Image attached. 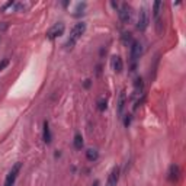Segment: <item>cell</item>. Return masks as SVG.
<instances>
[{
	"mask_svg": "<svg viewBox=\"0 0 186 186\" xmlns=\"http://www.w3.org/2000/svg\"><path fill=\"white\" fill-rule=\"evenodd\" d=\"M130 124H131V115H127V118H125V121H124V125L128 127Z\"/></svg>",
	"mask_w": 186,
	"mask_h": 186,
	"instance_id": "ffe728a7",
	"label": "cell"
},
{
	"mask_svg": "<svg viewBox=\"0 0 186 186\" xmlns=\"http://www.w3.org/2000/svg\"><path fill=\"white\" fill-rule=\"evenodd\" d=\"M121 39H122V44L124 45L130 46L132 42H134V39H132V35L130 34V32H124L122 37H121Z\"/></svg>",
	"mask_w": 186,
	"mask_h": 186,
	"instance_id": "5bb4252c",
	"label": "cell"
},
{
	"mask_svg": "<svg viewBox=\"0 0 186 186\" xmlns=\"http://www.w3.org/2000/svg\"><path fill=\"white\" fill-rule=\"evenodd\" d=\"M160 7H161V2H156L153 4V16H154V19L160 17Z\"/></svg>",
	"mask_w": 186,
	"mask_h": 186,
	"instance_id": "2e32d148",
	"label": "cell"
},
{
	"mask_svg": "<svg viewBox=\"0 0 186 186\" xmlns=\"http://www.w3.org/2000/svg\"><path fill=\"white\" fill-rule=\"evenodd\" d=\"M86 32V23L85 22H79V23H76V25L71 28V31H70V37H68L67 42H66V48L67 50H71L73 46L77 44V41L81 38V35Z\"/></svg>",
	"mask_w": 186,
	"mask_h": 186,
	"instance_id": "6da1fadb",
	"label": "cell"
},
{
	"mask_svg": "<svg viewBox=\"0 0 186 186\" xmlns=\"http://www.w3.org/2000/svg\"><path fill=\"white\" fill-rule=\"evenodd\" d=\"M93 186H99V180H95V183H93Z\"/></svg>",
	"mask_w": 186,
	"mask_h": 186,
	"instance_id": "7402d4cb",
	"label": "cell"
},
{
	"mask_svg": "<svg viewBox=\"0 0 186 186\" xmlns=\"http://www.w3.org/2000/svg\"><path fill=\"white\" fill-rule=\"evenodd\" d=\"M106 108H108V105H106V100H99V102H97V109L100 110V112H103Z\"/></svg>",
	"mask_w": 186,
	"mask_h": 186,
	"instance_id": "ac0fdd59",
	"label": "cell"
},
{
	"mask_svg": "<svg viewBox=\"0 0 186 186\" xmlns=\"http://www.w3.org/2000/svg\"><path fill=\"white\" fill-rule=\"evenodd\" d=\"M86 159L93 163V161H96L97 159H99V153H97L96 150H92V148H90V150L86 151Z\"/></svg>",
	"mask_w": 186,
	"mask_h": 186,
	"instance_id": "7c38bea8",
	"label": "cell"
},
{
	"mask_svg": "<svg viewBox=\"0 0 186 186\" xmlns=\"http://www.w3.org/2000/svg\"><path fill=\"white\" fill-rule=\"evenodd\" d=\"M7 66H9V60H7V58L2 60V61H0V71H2V70H4V68L7 67Z\"/></svg>",
	"mask_w": 186,
	"mask_h": 186,
	"instance_id": "d6986e66",
	"label": "cell"
},
{
	"mask_svg": "<svg viewBox=\"0 0 186 186\" xmlns=\"http://www.w3.org/2000/svg\"><path fill=\"white\" fill-rule=\"evenodd\" d=\"M90 85H92V80H89V79H87V80L85 81V87H86V89H89Z\"/></svg>",
	"mask_w": 186,
	"mask_h": 186,
	"instance_id": "44dd1931",
	"label": "cell"
},
{
	"mask_svg": "<svg viewBox=\"0 0 186 186\" xmlns=\"http://www.w3.org/2000/svg\"><path fill=\"white\" fill-rule=\"evenodd\" d=\"M134 86H135V93H138V89H140V92L143 93V87H144L143 77H137L135 81H134Z\"/></svg>",
	"mask_w": 186,
	"mask_h": 186,
	"instance_id": "e0dca14e",
	"label": "cell"
},
{
	"mask_svg": "<svg viewBox=\"0 0 186 186\" xmlns=\"http://www.w3.org/2000/svg\"><path fill=\"white\" fill-rule=\"evenodd\" d=\"M141 52H143V46L141 42L138 41H134V42L130 45V61H131V71H134L137 67V61L141 57Z\"/></svg>",
	"mask_w": 186,
	"mask_h": 186,
	"instance_id": "7a4b0ae2",
	"label": "cell"
},
{
	"mask_svg": "<svg viewBox=\"0 0 186 186\" xmlns=\"http://www.w3.org/2000/svg\"><path fill=\"white\" fill-rule=\"evenodd\" d=\"M148 26V12L145 7H141L138 13V21H137V29L138 31H145Z\"/></svg>",
	"mask_w": 186,
	"mask_h": 186,
	"instance_id": "8992f818",
	"label": "cell"
},
{
	"mask_svg": "<svg viewBox=\"0 0 186 186\" xmlns=\"http://www.w3.org/2000/svg\"><path fill=\"white\" fill-rule=\"evenodd\" d=\"M119 180V167L115 166L114 169L110 170L109 176H108V182H106V186H116Z\"/></svg>",
	"mask_w": 186,
	"mask_h": 186,
	"instance_id": "52a82bcc",
	"label": "cell"
},
{
	"mask_svg": "<svg viewBox=\"0 0 186 186\" xmlns=\"http://www.w3.org/2000/svg\"><path fill=\"white\" fill-rule=\"evenodd\" d=\"M110 67H112V70H114L115 73H121L124 70L122 58H121L119 55H114V57L110 58Z\"/></svg>",
	"mask_w": 186,
	"mask_h": 186,
	"instance_id": "9c48e42d",
	"label": "cell"
},
{
	"mask_svg": "<svg viewBox=\"0 0 186 186\" xmlns=\"http://www.w3.org/2000/svg\"><path fill=\"white\" fill-rule=\"evenodd\" d=\"M119 19H121V22L122 23H128V22L131 21V16H132V9L131 6L128 3H122L121 4V7H119Z\"/></svg>",
	"mask_w": 186,
	"mask_h": 186,
	"instance_id": "277c9868",
	"label": "cell"
},
{
	"mask_svg": "<svg viewBox=\"0 0 186 186\" xmlns=\"http://www.w3.org/2000/svg\"><path fill=\"white\" fill-rule=\"evenodd\" d=\"M125 105H127V93H125V90H122V92L119 93V96H118V105H116V110H118L119 116H122L124 109H125Z\"/></svg>",
	"mask_w": 186,
	"mask_h": 186,
	"instance_id": "30bf717a",
	"label": "cell"
},
{
	"mask_svg": "<svg viewBox=\"0 0 186 186\" xmlns=\"http://www.w3.org/2000/svg\"><path fill=\"white\" fill-rule=\"evenodd\" d=\"M156 21V32L159 37H161L163 35V29H164V25H163V19L161 17H157V19H154Z\"/></svg>",
	"mask_w": 186,
	"mask_h": 186,
	"instance_id": "9a60e30c",
	"label": "cell"
},
{
	"mask_svg": "<svg viewBox=\"0 0 186 186\" xmlns=\"http://www.w3.org/2000/svg\"><path fill=\"white\" fill-rule=\"evenodd\" d=\"M73 144H74V148H76V150H81V147H83V137H81V134L77 132L76 135H74Z\"/></svg>",
	"mask_w": 186,
	"mask_h": 186,
	"instance_id": "4fadbf2b",
	"label": "cell"
},
{
	"mask_svg": "<svg viewBox=\"0 0 186 186\" xmlns=\"http://www.w3.org/2000/svg\"><path fill=\"white\" fill-rule=\"evenodd\" d=\"M21 169H22V163H21V161H17V163H15V164L12 166L10 172H9L7 176H6L4 186H13V185H15V180H16V178H17V174H19V172H21Z\"/></svg>",
	"mask_w": 186,
	"mask_h": 186,
	"instance_id": "3957f363",
	"label": "cell"
},
{
	"mask_svg": "<svg viewBox=\"0 0 186 186\" xmlns=\"http://www.w3.org/2000/svg\"><path fill=\"white\" fill-rule=\"evenodd\" d=\"M64 29H66V26H64L63 22H57L55 25H52L50 29H48L46 37L50 39H55L57 37H61V35L64 34Z\"/></svg>",
	"mask_w": 186,
	"mask_h": 186,
	"instance_id": "5b68a950",
	"label": "cell"
},
{
	"mask_svg": "<svg viewBox=\"0 0 186 186\" xmlns=\"http://www.w3.org/2000/svg\"><path fill=\"white\" fill-rule=\"evenodd\" d=\"M179 178H180V167L174 163V164L170 166L169 173H167V179H169L170 182H178Z\"/></svg>",
	"mask_w": 186,
	"mask_h": 186,
	"instance_id": "ba28073f",
	"label": "cell"
},
{
	"mask_svg": "<svg viewBox=\"0 0 186 186\" xmlns=\"http://www.w3.org/2000/svg\"><path fill=\"white\" fill-rule=\"evenodd\" d=\"M42 140L45 144H50L52 135H51V130H50V124L48 121H44V128H42Z\"/></svg>",
	"mask_w": 186,
	"mask_h": 186,
	"instance_id": "8fae6325",
	"label": "cell"
}]
</instances>
